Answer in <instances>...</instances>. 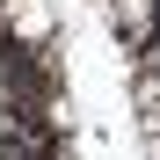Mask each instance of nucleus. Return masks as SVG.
Instances as JSON below:
<instances>
[{
	"mask_svg": "<svg viewBox=\"0 0 160 160\" xmlns=\"http://www.w3.org/2000/svg\"><path fill=\"white\" fill-rule=\"evenodd\" d=\"M0 29L22 37V44H44L51 37V0H0Z\"/></svg>",
	"mask_w": 160,
	"mask_h": 160,
	"instance_id": "f257e3e1",
	"label": "nucleus"
},
{
	"mask_svg": "<svg viewBox=\"0 0 160 160\" xmlns=\"http://www.w3.org/2000/svg\"><path fill=\"white\" fill-rule=\"evenodd\" d=\"M138 124H146V160H160V66L138 73Z\"/></svg>",
	"mask_w": 160,
	"mask_h": 160,
	"instance_id": "f03ea898",
	"label": "nucleus"
},
{
	"mask_svg": "<svg viewBox=\"0 0 160 160\" xmlns=\"http://www.w3.org/2000/svg\"><path fill=\"white\" fill-rule=\"evenodd\" d=\"M109 22L124 37H153V0H109Z\"/></svg>",
	"mask_w": 160,
	"mask_h": 160,
	"instance_id": "7ed1b4c3",
	"label": "nucleus"
}]
</instances>
